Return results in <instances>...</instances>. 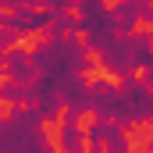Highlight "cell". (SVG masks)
<instances>
[{
  "label": "cell",
  "mask_w": 153,
  "mask_h": 153,
  "mask_svg": "<svg viewBox=\"0 0 153 153\" xmlns=\"http://www.w3.org/2000/svg\"><path fill=\"white\" fill-rule=\"evenodd\" d=\"M125 143H128V153H146L150 146V132H153V121L150 117H139V121H128L125 128Z\"/></svg>",
  "instance_id": "obj_1"
},
{
  "label": "cell",
  "mask_w": 153,
  "mask_h": 153,
  "mask_svg": "<svg viewBox=\"0 0 153 153\" xmlns=\"http://www.w3.org/2000/svg\"><path fill=\"white\" fill-rule=\"evenodd\" d=\"M93 125H100V114H96V107H85V111L75 117V128L78 132H89Z\"/></svg>",
  "instance_id": "obj_2"
},
{
  "label": "cell",
  "mask_w": 153,
  "mask_h": 153,
  "mask_svg": "<svg viewBox=\"0 0 153 153\" xmlns=\"http://www.w3.org/2000/svg\"><path fill=\"white\" fill-rule=\"evenodd\" d=\"M146 32H153V22L146 14H139V18L132 22V36H146Z\"/></svg>",
  "instance_id": "obj_3"
},
{
  "label": "cell",
  "mask_w": 153,
  "mask_h": 153,
  "mask_svg": "<svg viewBox=\"0 0 153 153\" xmlns=\"http://www.w3.org/2000/svg\"><path fill=\"white\" fill-rule=\"evenodd\" d=\"M7 117H14V103L7 96H0V121H7Z\"/></svg>",
  "instance_id": "obj_4"
},
{
  "label": "cell",
  "mask_w": 153,
  "mask_h": 153,
  "mask_svg": "<svg viewBox=\"0 0 153 153\" xmlns=\"http://www.w3.org/2000/svg\"><path fill=\"white\" fill-rule=\"evenodd\" d=\"M64 14H68V18H75V22H78V18H82V7H78V4H71V7H64Z\"/></svg>",
  "instance_id": "obj_5"
},
{
  "label": "cell",
  "mask_w": 153,
  "mask_h": 153,
  "mask_svg": "<svg viewBox=\"0 0 153 153\" xmlns=\"http://www.w3.org/2000/svg\"><path fill=\"white\" fill-rule=\"evenodd\" d=\"M0 18H14V7H7V4H0Z\"/></svg>",
  "instance_id": "obj_6"
}]
</instances>
